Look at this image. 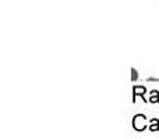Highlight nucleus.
I'll use <instances>...</instances> for the list:
<instances>
[{"instance_id":"1","label":"nucleus","mask_w":159,"mask_h":139,"mask_svg":"<svg viewBox=\"0 0 159 139\" xmlns=\"http://www.w3.org/2000/svg\"><path fill=\"white\" fill-rule=\"evenodd\" d=\"M133 127L135 131H144L147 128V118L143 114H137L133 120Z\"/></svg>"},{"instance_id":"2","label":"nucleus","mask_w":159,"mask_h":139,"mask_svg":"<svg viewBox=\"0 0 159 139\" xmlns=\"http://www.w3.org/2000/svg\"><path fill=\"white\" fill-rule=\"evenodd\" d=\"M133 93H134V96H133V102H135V98H137V96H141V98L145 100V88L144 86H134Z\"/></svg>"},{"instance_id":"3","label":"nucleus","mask_w":159,"mask_h":139,"mask_svg":"<svg viewBox=\"0 0 159 139\" xmlns=\"http://www.w3.org/2000/svg\"><path fill=\"white\" fill-rule=\"evenodd\" d=\"M149 102L151 103H158L159 102V92L158 90H152L151 95H149Z\"/></svg>"},{"instance_id":"4","label":"nucleus","mask_w":159,"mask_h":139,"mask_svg":"<svg viewBox=\"0 0 159 139\" xmlns=\"http://www.w3.org/2000/svg\"><path fill=\"white\" fill-rule=\"evenodd\" d=\"M149 129H151V131H159V121L157 120V118L151 120V125H149Z\"/></svg>"},{"instance_id":"5","label":"nucleus","mask_w":159,"mask_h":139,"mask_svg":"<svg viewBox=\"0 0 159 139\" xmlns=\"http://www.w3.org/2000/svg\"><path fill=\"white\" fill-rule=\"evenodd\" d=\"M138 78V74H137V71H135L134 68H133L131 70V79H133V81H135V79H137Z\"/></svg>"}]
</instances>
